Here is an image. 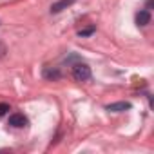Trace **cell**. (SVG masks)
<instances>
[{"mask_svg": "<svg viewBox=\"0 0 154 154\" xmlns=\"http://www.w3.org/2000/svg\"><path fill=\"white\" fill-rule=\"evenodd\" d=\"M8 111H11L9 103H0V116H4V114H8Z\"/></svg>", "mask_w": 154, "mask_h": 154, "instance_id": "cell-7", "label": "cell"}, {"mask_svg": "<svg viewBox=\"0 0 154 154\" xmlns=\"http://www.w3.org/2000/svg\"><path fill=\"white\" fill-rule=\"evenodd\" d=\"M152 8V0H147V9H150Z\"/></svg>", "mask_w": 154, "mask_h": 154, "instance_id": "cell-9", "label": "cell"}, {"mask_svg": "<svg viewBox=\"0 0 154 154\" xmlns=\"http://www.w3.org/2000/svg\"><path fill=\"white\" fill-rule=\"evenodd\" d=\"M94 33V27H87V29H82L80 33H78V36H89V35H93Z\"/></svg>", "mask_w": 154, "mask_h": 154, "instance_id": "cell-8", "label": "cell"}, {"mask_svg": "<svg viewBox=\"0 0 154 154\" xmlns=\"http://www.w3.org/2000/svg\"><path fill=\"white\" fill-rule=\"evenodd\" d=\"M72 2H74V0H60V2H56V4H53V6H51V13H60L62 9L69 8Z\"/></svg>", "mask_w": 154, "mask_h": 154, "instance_id": "cell-4", "label": "cell"}, {"mask_svg": "<svg viewBox=\"0 0 154 154\" xmlns=\"http://www.w3.org/2000/svg\"><path fill=\"white\" fill-rule=\"evenodd\" d=\"M58 76H60L58 71H49V69H45V78H58Z\"/></svg>", "mask_w": 154, "mask_h": 154, "instance_id": "cell-6", "label": "cell"}, {"mask_svg": "<svg viewBox=\"0 0 154 154\" xmlns=\"http://www.w3.org/2000/svg\"><path fill=\"white\" fill-rule=\"evenodd\" d=\"M149 22H150V13L149 11H140L136 15V24L138 26H147Z\"/></svg>", "mask_w": 154, "mask_h": 154, "instance_id": "cell-5", "label": "cell"}, {"mask_svg": "<svg viewBox=\"0 0 154 154\" xmlns=\"http://www.w3.org/2000/svg\"><path fill=\"white\" fill-rule=\"evenodd\" d=\"M9 125L15 127V129H22V127L27 125V118L24 114H20V112H15V114L9 116Z\"/></svg>", "mask_w": 154, "mask_h": 154, "instance_id": "cell-2", "label": "cell"}, {"mask_svg": "<svg viewBox=\"0 0 154 154\" xmlns=\"http://www.w3.org/2000/svg\"><path fill=\"white\" fill-rule=\"evenodd\" d=\"M129 109H131L129 102H116V103L107 105V111H111V112H122V111H129Z\"/></svg>", "mask_w": 154, "mask_h": 154, "instance_id": "cell-3", "label": "cell"}, {"mask_svg": "<svg viewBox=\"0 0 154 154\" xmlns=\"http://www.w3.org/2000/svg\"><path fill=\"white\" fill-rule=\"evenodd\" d=\"M72 76H74V80L76 82H85L91 78V69L87 63H76L72 67Z\"/></svg>", "mask_w": 154, "mask_h": 154, "instance_id": "cell-1", "label": "cell"}]
</instances>
